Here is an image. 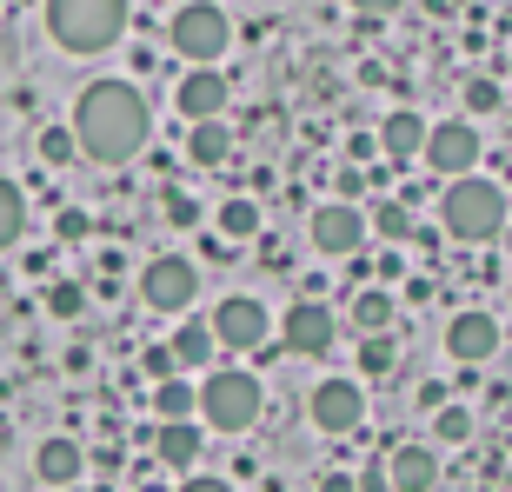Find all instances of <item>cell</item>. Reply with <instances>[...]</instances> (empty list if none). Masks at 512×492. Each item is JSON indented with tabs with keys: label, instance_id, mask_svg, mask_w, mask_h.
Wrapping results in <instances>:
<instances>
[{
	"label": "cell",
	"instance_id": "1",
	"mask_svg": "<svg viewBox=\"0 0 512 492\" xmlns=\"http://www.w3.org/2000/svg\"><path fill=\"white\" fill-rule=\"evenodd\" d=\"M153 114H147V94L133 80H94L87 94L74 100V147L94 160V167H120L133 153L147 147Z\"/></svg>",
	"mask_w": 512,
	"mask_h": 492
},
{
	"label": "cell",
	"instance_id": "2",
	"mask_svg": "<svg viewBox=\"0 0 512 492\" xmlns=\"http://www.w3.org/2000/svg\"><path fill=\"white\" fill-rule=\"evenodd\" d=\"M133 20V0H47V34L67 54H107Z\"/></svg>",
	"mask_w": 512,
	"mask_h": 492
},
{
	"label": "cell",
	"instance_id": "3",
	"mask_svg": "<svg viewBox=\"0 0 512 492\" xmlns=\"http://www.w3.org/2000/svg\"><path fill=\"white\" fill-rule=\"evenodd\" d=\"M439 220L459 246H493L506 233V187L479 180V173H453V187L439 200Z\"/></svg>",
	"mask_w": 512,
	"mask_h": 492
},
{
	"label": "cell",
	"instance_id": "4",
	"mask_svg": "<svg viewBox=\"0 0 512 492\" xmlns=\"http://www.w3.org/2000/svg\"><path fill=\"white\" fill-rule=\"evenodd\" d=\"M193 413L207 419L213 433H247L253 419L266 413V386H260V373H247V366H220L213 379H200L193 386Z\"/></svg>",
	"mask_w": 512,
	"mask_h": 492
},
{
	"label": "cell",
	"instance_id": "5",
	"mask_svg": "<svg viewBox=\"0 0 512 492\" xmlns=\"http://www.w3.org/2000/svg\"><path fill=\"white\" fill-rule=\"evenodd\" d=\"M167 40H173V54H180V60L213 67V60L233 47V20H227V7H213V0H187V7H173Z\"/></svg>",
	"mask_w": 512,
	"mask_h": 492
},
{
	"label": "cell",
	"instance_id": "6",
	"mask_svg": "<svg viewBox=\"0 0 512 492\" xmlns=\"http://www.w3.org/2000/svg\"><path fill=\"white\" fill-rule=\"evenodd\" d=\"M193 293H200V266L180 260V253H160V260L140 266V300L153 313H180V306H193Z\"/></svg>",
	"mask_w": 512,
	"mask_h": 492
},
{
	"label": "cell",
	"instance_id": "7",
	"mask_svg": "<svg viewBox=\"0 0 512 492\" xmlns=\"http://www.w3.org/2000/svg\"><path fill=\"white\" fill-rule=\"evenodd\" d=\"M419 153H426L433 173H473L479 167V127L473 120H439V127H426Z\"/></svg>",
	"mask_w": 512,
	"mask_h": 492
},
{
	"label": "cell",
	"instance_id": "8",
	"mask_svg": "<svg viewBox=\"0 0 512 492\" xmlns=\"http://www.w3.org/2000/svg\"><path fill=\"white\" fill-rule=\"evenodd\" d=\"M207 326H213V346H233V353H253V346H266V306L247 300V293L220 300Z\"/></svg>",
	"mask_w": 512,
	"mask_h": 492
},
{
	"label": "cell",
	"instance_id": "9",
	"mask_svg": "<svg viewBox=\"0 0 512 492\" xmlns=\"http://www.w3.org/2000/svg\"><path fill=\"white\" fill-rule=\"evenodd\" d=\"M306 413H313V426H320V433H353V426L366 419V393H360V379H320V386H313V406H306Z\"/></svg>",
	"mask_w": 512,
	"mask_h": 492
},
{
	"label": "cell",
	"instance_id": "10",
	"mask_svg": "<svg viewBox=\"0 0 512 492\" xmlns=\"http://www.w3.org/2000/svg\"><path fill=\"white\" fill-rule=\"evenodd\" d=\"M280 346L286 353H300V360H320L326 346H333V313L320 300H293L280 320Z\"/></svg>",
	"mask_w": 512,
	"mask_h": 492
},
{
	"label": "cell",
	"instance_id": "11",
	"mask_svg": "<svg viewBox=\"0 0 512 492\" xmlns=\"http://www.w3.org/2000/svg\"><path fill=\"white\" fill-rule=\"evenodd\" d=\"M313 246L333 253V260L360 253V246H366V213L353 207V200H326V207L313 213Z\"/></svg>",
	"mask_w": 512,
	"mask_h": 492
},
{
	"label": "cell",
	"instance_id": "12",
	"mask_svg": "<svg viewBox=\"0 0 512 492\" xmlns=\"http://www.w3.org/2000/svg\"><path fill=\"white\" fill-rule=\"evenodd\" d=\"M446 353H453L459 366H486L499 353V320L493 313H459V320L446 326Z\"/></svg>",
	"mask_w": 512,
	"mask_h": 492
},
{
	"label": "cell",
	"instance_id": "13",
	"mask_svg": "<svg viewBox=\"0 0 512 492\" xmlns=\"http://www.w3.org/2000/svg\"><path fill=\"white\" fill-rule=\"evenodd\" d=\"M173 107H180L187 120H213V114H227V80H220V67H193V74L180 80Z\"/></svg>",
	"mask_w": 512,
	"mask_h": 492
},
{
	"label": "cell",
	"instance_id": "14",
	"mask_svg": "<svg viewBox=\"0 0 512 492\" xmlns=\"http://www.w3.org/2000/svg\"><path fill=\"white\" fill-rule=\"evenodd\" d=\"M386 486H393V492H433L439 486L433 446H399V453L386 459Z\"/></svg>",
	"mask_w": 512,
	"mask_h": 492
},
{
	"label": "cell",
	"instance_id": "15",
	"mask_svg": "<svg viewBox=\"0 0 512 492\" xmlns=\"http://www.w3.org/2000/svg\"><path fill=\"white\" fill-rule=\"evenodd\" d=\"M80 466H87V453H80L67 433H54V439H40V453H34V473H40V486H74L80 479Z\"/></svg>",
	"mask_w": 512,
	"mask_h": 492
},
{
	"label": "cell",
	"instance_id": "16",
	"mask_svg": "<svg viewBox=\"0 0 512 492\" xmlns=\"http://www.w3.org/2000/svg\"><path fill=\"white\" fill-rule=\"evenodd\" d=\"M153 453H160V466L187 473L193 459H200V426H193V419H160V433H153Z\"/></svg>",
	"mask_w": 512,
	"mask_h": 492
},
{
	"label": "cell",
	"instance_id": "17",
	"mask_svg": "<svg viewBox=\"0 0 512 492\" xmlns=\"http://www.w3.org/2000/svg\"><path fill=\"white\" fill-rule=\"evenodd\" d=\"M227 153H233V133L220 127V114L193 120V133H187V160L193 167H227Z\"/></svg>",
	"mask_w": 512,
	"mask_h": 492
},
{
	"label": "cell",
	"instance_id": "18",
	"mask_svg": "<svg viewBox=\"0 0 512 492\" xmlns=\"http://www.w3.org/2000/svg\"><path fill=\"white\" fill-rule=\"evenodd\" d=\"M393 320H399V300L386 286H366L360 300H353V326L360 333H393Z\"/></svg>",
	"mask_w": 512,
	"mask_h": 492
},
{
	"label": "cell",
	"instance_id": "19",
	"mask_svg": "<svg viewBox=\"0 0 512 492\" xmlns=\"http://www.w3.org/2000/svg\"><path fill=\"white\" fill-rule=\"evenodd\" d=\"M366 233H380L386 246H399V240H413V233H419V220H413L406 200H380V207L366 213Z\"/></svg>",
	"mask_w": 512,
	"mask_h": 492
},
{
	"label": "cell",
	"instance_id": "20",
	"mask_svg": "<svg viewBox=\"0 0 512 492\" xmlns=\"http://www.w3.org/2000/svg\"><path fill=\"white\" fill-rule=\"evenodd\" d=\"M419 140H426V120H419V114H386L380 120V147L393 153V160H413Z\"/></svg>",
	"mask_w": 512,
	"mask_h": 492
},
{
	"label": "cell",
	"instance_id": "21",
	"mask_svg": "<svg viewBox=\"0 0 512 492\" xmlns=\"http://www.w3.org/2000/svg\"><path fill=\"white\" fill-rule=\"evenodd\" d=\"M20 233H27V193L14 180H0V253L20 246Z\"/></svg>",
	"mask_w": 512,
	"mask_h": 492
},
{
	"label": "cell",
	"instance_id": "22",
	"mask_svg": "<svg viewBox=\"0 0 512 492\" xmlns=\"http://www.w3.org/2000/svg\"><path fill=\"white\" fill-rule=\"evenodd\" d=\"M173 366H207L213 360V326L200 320V326H180V333H173Z\"/></svg>",
	"mask_w": 512,
	"mask_h": 492
},
{
	"label": "cell",
	"instance_id": "23",
	"mask_svg": "<svg viewBox=\"0 0 512 492\" xmlns=\"http://www.w3.org/2000/svg\"><path fill=\"white\" fill-rule=\"evenodd\" d=\"M393 366H399L393 333H360V373H366V379H386Z\"/></svg>",
	"mask_w": 512,
	"mask_h": 492
},
{
	"label": "cell",
	"instance_id": "24",
	"mask_svg": "<svg viewBox=\"0 0 512 492\" xmlns=\"http://www.w3.org/2000/svg\"><path fill=\"white\" fill-rule=\"evenodd\" d=\"M193 399H200V393H193V386H187V379H153V406H160V419H193Z\"/></svg>",
	"mask_w": 512,
	"mask_h": 492
},
{
	"label": "cell",
	"instance_id": "25",
	"mask_svg": "<svg viewBox=\"0 0 512 492\" xmlns=\"http://www.w3.org/2000/svg\"><path fill=\"white\" fill-rule=\"evenodd\" d=\"M213 227L227 233V240H253V233H260V207H253V200H227V207L213 213Z\"/></svg>",
	"mask_w": 512,
	"mask_h": 492
},
{
	"label": "cell",
	"instance_id": "26",
	"mask_svg": "<svg viewBox=\"0 0 512 492\" xmlns=\"http://www.w3.org/2000/svg\"><path fill=\"white\" fill-rule=\"evenodd\" d=\"M433 439L439 446H466L473 439V413L466 406H433Z\"/></svg>",
	"mask_w": 512,
	"mask_h": 492
},
{
	"label": "cell",
	"instance_id": "27",
	"mask_svg": "<svg viewBox=\"0 0 512 492\" xmlns=\"http://www.w3.org/2000/svg\"><path fill=\"white\" fill-rule=\"evenodd\" d=\"M34 147H40V160H47V167H67V160L80 153V147H74V127H47Z\"/></svg>",
	"mask_w": 512,
	"mask_h": 492
},
{
	"label": "cell",
	"instance_id": "28",
	"mask_svg": "<svg viewBox=\"0 0 512 492\" xmlns=\"http://www.w3.org/2000/svg\"><path fill=\"white\" fill-rule=\"evenodd\" d=\"M80 306H87V293H80L74 280H54V286H47V313H54V320H74Z\"/></svg>",
	"mask_w": 512,
	"mask_h": 492
},
{
	"label": "cell",
	"instance_id": "29",
	"mask_svg": "<svg viewBox=\"0 0 512 492\" xmlns=\"http://www.w3.org/2000/svg\"><path fill=\"white\" fill-rule=\"evenodd\" d=\"M466 107L473 114H499V80H466Z\"/></svg>",
	"mask_w": 512,
	"mask_h": 492
},
{
	"label": "cell",
	"instance_id": "30",
	"mask_svg": "<svg viewBox=\"0 0 512 492\" xmlns=\"http://www.w3.org/2000/svg\"><path fill=\"white\" fill-rule=\"evenodd\" d=\"M167 220L173 227H200V207H193L187 193H167Z\"/></svg>",
	"mask_w": 512,
	"mask_h": 492
},
{
	"label": "cell",
	"instance_id": "31",
	"mask_svg": "<svg viewBox=\"0 0 512 492\" xmlns=\"http://www.w3.org/2000/svg\"><path fill=\"white\" fill-rule=\"evenodd\" d=\"M140 366H147V379H167V373H173V353H167V346H153Z\"/></svg>",
	"mask_w": 512,
	"mask_h": 492
},
{
	"label": "cell",
	"instance_id": "32",
	"mask_svg": "<svg viewBox=\"0 0 512 492\" xmlns=\"http://www.w3.org/2000/svg\"><path fill=\"white\" fill-rule=\"evenodd\" d=\"M346 7H360V14L386 20V14H399V7H406V0H346Z\"/></svg>",
	"mask_w": 512,
	"mask_h": 492
},
{
	"label": "cell",
	"instance_id": "33",
	"mask_svg": "<svg viewBox=\"0 0 512 492\" xmlns=\"http://www.w3.org/2000/svg\"><path fill=\"white\" fill-rule=\"evenodd\" d=\"M360 187H366V173L360 167H340V200H353Z\"/></svg>",
	"mask_w": 512,
	"mask_h": 492
},
{
	"label": "cell",
	"instance_id": "34",
	"mask_svg": "<svg viewBox=\"0 0 512 492\" xmlns=\"http://www.w3.org/2000/svg\"><path fill=\"white\" fill-rule=\"evenodd\" d=\"M320 492H360V479H353V473H326Z\"/></svg>",
	"mask_w": 512,
	"mask_h": 492
},
{
	"label": "cell",
	"instance_id": "35",
	"mask_svg": "<svg viewBox=\"0 0 512 492\" xmlns=\"http://www.w3.org/2000/svg\"><path fill=\"white\" fill-rule=\"evenodd\" d=\"M87 233V213H60V240H80Z\"/></svg>",
	"mask_w": 512,
	"mask_h": 492
},
{
	"label": "cell",
	"instance_id": "36",
	"mask_svg": "<svg viewBox=\"0 0 512 492\" xmlns=\"http://www.w3.org/2000/svg\"><path fill=\"white\" fill-rule=\"evenodd\" d=\"M180 492H233V486H227V479H187Z\"/></svg>",
	"mask_w": 512,
	"mask_h": 492
},
{
	"label": "cell",
	"instance_id": "37",
	"mask_svg": "<svg viewBox=\"0 0 512 492\" xmlns=\"http://www.w3.org/2000/svg\"><path fill=\"white\" fill-rule=\"evenodd\" d=\"M360 492H393V486H386V473H360Z\"/></svg>",
	"mask_w": 512,
	"mask_h": 492
},
{
	"label": "cell",
	"instance_id": "38",
	"mask_svg": "<svg viewBox=\"0 0 512 492\" xmlns=\"http://www.w3.org/2000/svg\"><path fill=\"white\" fill-rule=\"evenodd\" d=\"M140 492H167V486H160V479H153V486H140Z\"/></svg>",
	"mask_w": 512,
	"mask_h": 492
}]
</instances>
